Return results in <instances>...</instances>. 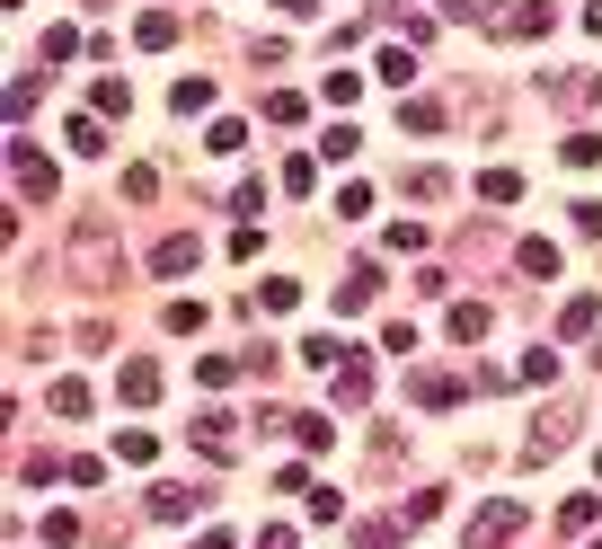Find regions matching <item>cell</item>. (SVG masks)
Here are the masks:
<instances>
[{
    "mask_svg": "<svg viewBox=\"0 0 602 549\" xmlns=\"http://www.w3.org/2000/svg\"><path fill=\"white\" fill-rule=\"evenodd\" d=\"M72 274H81V284H124V248H115V222L107 213H89L81 231H72Z\"/></svg>",
    "mask_w": 602,
    "mask_h": 549,
    "instance_id": "cell-1",
    "label": "cell"
},
{
    "mask_svg": "<svg viewBox=\"0 0 602 549\" xmlns=\"http://www.w3.org/2000/svg\"><path fill=\"white\" fill-rule=\"evenodd\" d=\"M10 178H19V195H27V204H53V186H62V178H53V160L27 143V133H10Z\"/></svg>",
    "mask_w": 602,
    "mask_h": 549,
    "instance_id": "cell-2",
    "label": "cell"
},
{
    "mask_svg": "<svg viewBox=\"0 0 602 549\" xmlns=\"http://www.w3.org/2000/svg\"><path fill=\"white\" fill-rule=\"evenodd\" d=\"M567 435H576V407H541V426L523 435V469L550 461V452H567Z\"/></svg>",
    "mask_w": 602,
    "mask_h": 549,
    "instance_id": "cell-3",
    "label": "cell"
},
{
    "mask_svg": "<svg viewBox=\"0 0 602 549\" xmlns=\"http://www.w3.org/2000/svg\"><path fill=\"white\" fill-rule=\"evenodd\" d=\"M514 532H523V505H514V497H496V505L470 514V549H505Z\"/></svg>",
    "mask_w": 602,
    "mask_h": 549,
    "instance_id": "cell-4",
    "label": "cell"
},
{
    "mask_svg": "<svg viewBox=\"0 0 602 549\" xmlns=\"http://www.w3.org/2000/svg\"><path fill=\"white\" fill-rule=\"evenodd\" d=\"M550 19H558L550 0H514V10H505V19H488V27H496V36H514V45H531V36H550Z\"/></svg>",
    "mask_w": 602,
    "mask_h": 549,
    "instance_id": "cell-5",
    "label": "cell"
},
{
    "mask_svg": "<svg viewBox=\"0 0 602 549\" xmlns=\"http://www.w3.org/2000/svg\"><path fill=\"white\" fill-rule=\"evenodd\" d=\"M62 151L72 160H107V115H72L62 124Z\"/></svg>",
    "mask_w": 602,
    "mask_h": 549,
    "instance_id": "cell-6",
    "label": "cell"
},
{
    "mask_svg": "<svg viewBox=\"0 0 602 549\" xmlns=\"http://www.w3.org/2000/svg\"><path fill=\"white\" fill-rule=\"evenodd\" d=\"M205 514V488H151V523H195Z\"/></svg>",
    "mask_w": 602,
    "mask_h": 549,
    "instance_id": "cell-7",
    "label": "cell"
},
{
    "mask_svg": "<svg viewBox=\"0 0 602 549\" xmlns=\"http://www.w3.org/2000/svg\"><path fill=\"white\" fill-rule=\"evenodd\" d=\"M115 390H124V407H151V399H160V364H151V355H133Z\"/></svg>",
    "mask_w": 602,
    "mask_h": 549,
    "instance_id": "cell-8",
    "label": "cell"
},
{
    "mask_svg": "<svg viewBox=\"0 0 602 549\" xmlns=\"http://www.w3.org/2000/svg\"><path fill=\"white\" fill-rule=\"evenodd\" d=\"M514 274H523V284H550V274H558V248H550V240H523V248H514Z\"/></svg>",
    "mask_w": 602,
    "mask_h": 549,
    "instance_id": "cell-9",
    "label": "cell"
},
{
    "mask_svg": "<svg viewBox=\"0 0 602 549\" xmlns=\"http://www.w3.org/2000/svg\"><path fill=\"white\" fill-rule=\"evenodd\" d=\"M408 399L417 407H460V381L452 373H408Z\"/></svg>",
    "mask_w": 602,
    "mask_h": 549,
    "instance_id": "cell-10",
    "label": "cell"
},
{
    "mask_svg": "<svg viewBox=\"0 0 602 549\" xmlns=\"http://www.w3.org/2000/svg\"><path fill=\"white\" fill-rule=\"evenodd\" d=\"M372 293H381V266H355L346 284H337V310L355 319V310H372Z\"/></svg>",
    "mask_w": 602,
    "mask_h": 549,
    "instance_id": "cell-11",
    "label": "cell"
},
{
    "mask_svg": "<svg viewBox=\"0 0 602 549\" xmlns=\"http://www.w3.org/2000/svg\"><path fill=\"white\" fill-rule=\"evenodd\" d=\"M133 45H143V53H169V45H177V19H169V10H151V19H133Z\"/></svg>",
    "mask_w": 602,
    "mask_h": 549,
    "instance_id": "cell-12",
    "label": "cell"
},
{
    "mask_svg": "<svg viewBox=\"0 0 602 549\" xmlns=\"http://www.w3.org/2000/svg\"><path fill=\"white\" fill-rule=\"evenodd\" d=\"M372 72H381L390 89H408V81H417V53H408V45H381V53H372Z\"/></svg>",
    "mask_w": 602,
    "mask_h": 549,
    "instance_id": "cell-13",
    "label": "cell"
},
{
    "mask_svg": "<svg viewBox=\"0 0 602 549\" xmlns=\"http://www.w3.org/2000/svg\"><path fill=\"white\" fill-rule=\"evenodd\" d=\"M195 257H205V248H195V240L177 231V240H160V248H151V274H186Z\"/></svg>",
    "mask_w": 602,
    "mask_h": 549,
    "instance_id": "cell-14",
    "label": "cell"
},
{
    "mask_svg": "<svg viewBox=\"0 0 602 549\" xmlns=\"http://www.w3.org/2000/svg\"><path fill=\"white\" fill-rule=\"evenodd\" d=\"M239 143H248V124H239V115H213V124H205V151H213V160H231Z\"/></svg>",
    "mask_w": 602,
    "mask_h": 549,
    "instance_id": "cell-15",
    "label": "cell"
},
{
    "mask_svg": "<svg viewBox=\"0 0 602 549\" xmlns=\"http://www.w3.org/2000/svg\"><path fill=\"white\" fill-rule=\"evenodd\" d=\"M169 107H177V115H205V107H213V81H205V72L177 81V89H169Z\"/></svg>",
    "mask_w": 602,
    "mask_h": 549,
    "instance_id": "cell-16",
    "label": "cell"
},
{
    "mask_svg": "<svg viewBox=\"0 0 602 549\" xmlns=\"http://www.w3.org/2000/svg\"><path fill=\"white\" fill-rule=\"evenodd\" d=\"M302 115H310L302 89H266V124H302Z\"/></svg>",
    "mask_w": 602,
    "mask_h": 549,
    "instance_id": "cell-17",
    "label": "cell"
},
{
    "mask_svg": "<svg viewBox=\"0 0 602 549\" xmlns=\"http://www.w3.org/2000/svg\"><path fill=\"white\" fill-rule=\"evenodd\" d=\"M195 443H205V452H222V461H231V452H239V426H231V417H205V426H195Z\"/></svg>",
    "mask_w": 602,
    "mask_h": 549,
    "instance_id": "cell-18",
    "label": "cell"
},
{
    "mask_svg": "<svg viewBox=\"0 0 602 549\" xmlns=\"http://www.w3.org/2000/svg\"><path fill=\"white\" fill-rule=\"evenodd\" d=\"M355 143H364V124H328L319 133V160H355Z\"/></svg>",
    "mask_w": 602,
    "mask_h": 549,
    "instance_id": "cell-19",
    "label": "cell"
},
{
    "mask_svg": "<svg viewBox=\"0 0 602 549\" xmlns=\"http://www.w3.org/2000/svg\"><path fill=\"white\" fill-rule=\"evenodd\" d=\"M302 364H319V373H337V364H346V337H302Z\"/></svg>",
    "mask_w": 602,
    "mask_h": 549,
    "instance_id": "cell-20",
    "label": "cell"
},
{
    "mask_svg": "<svg viewBox=\"0 0 602 549\" xmlns=\"http://www.w3.org/2000/svg\"><path fill=\"white\" fill-rule=\"evenodd\" d=\"M89 407H98L89 381H53V417H89Z\"/></svg>",
    "mask_w": 602,
    "mask_h": 549,
    "instance_id": "cell-21",
    "label": "cell"
},
{
    "mask_svg": "<svg viewBox=\"0 0 602 549\" xmlns=\"http://www.w3.org/2000/svg\"><path fill=\"white\" fill-rule=\"evenodd\" d=\"M293 302H302L293 274H266V284H257V310H293Z\"/></svg>",
    "mask_w": 602,
    "mask_h": 549,
    "instance_id": "cell-22",
    "label": "cell"
},
{
    "mask_svg": "<svg viewBox=\"0 0 602 549\" xmlns=\"http://www.w3.org/2000/svg\"><path fill=\"white\" fill-rule=\"evenodd\" d=\"M452 337H460V346H479V337H488V310H479V302H452Z\"/></svg>",
    "mask_w": 602,
    "mask_h": 549,
    "instance_id": "cell-23",
    "label": "cell"
},
{
    "mask_svg": "<svg viewBox=\"0 0 602 549\" xmlns=\"http://www.w3.org/2000/svg\"><path fill=\"white\" fill-rule=\"evenodd\" d=\"M72 540H81V514L53 505V514H45V549H72Z\"/></svg>",
    "mask_w": 602,
    "mask_h": 549,
    "instance_id": "cell-24",
    "label": "cell"
},
{
    "mask_svg": "<svg viewBox=\"0 0 602 549\" xmlns=\"http://www.w3.org/2000/svg\"><path fill=\"white\" fill-rule=\"evenodd\" d=\"M514 381H558V346H531V355L514 364Z\"/></svg>",
    "mask_w": 602,
    "mask_h": 549,
    "instance_id": "cell-25",
    "label": "cell"
},
{
    "mask_svg": "<svg viewBox=\"0 0 602 549\" xmlns=\"http://www.w3.org/2000/svg\"><path fill=\"white\" fill-rule=\"evenodd\" d=\"M398 124H408V133H443V107H434V98H408V107H398Z\"/></svg>",
    "mask_w": 602,
    "mask_h": 549,
    "instance_id": "cell-26",
    "label": "cell"
},
{
    "mask_svg": "<svg viewBox=\"0 0 602 549\" xmlns=\"http://www.w3.org/2000/svg\"><path fill=\"white\" fill-rule=\"evenodd\" d=\"M124 107H133L124 81H98V89H89V115H124Z\"/></svg>",
    "mask_w": 602,
    "mask_h": 549,
    "instance_id": "cell-27",
    "label": "cell"
},
{
    "mask_svg": "<svg viewBox=\"0 0 602 549\" xmlns=\"http://www.w3.org/2000/svg\"><path fill=\"white\" fill-rule=\"evenodd\" d=\"M479 195H488V204H523V178H514V169H488Z\"/></svg>",
    "mask_w": 602,
    "mask_h": 549,
    "instance_id": "cell-28",
    "label": "cell"
},
{
    "mask_svg": "<svg viewBox=\"0 0 602 549\" xmlns=\"http://www.w3.org/2000/svg\"><path fill=\"white\" fill-rule=\"evenodd\" d=\"M593 328H602V302L576 293V302H567V337H593Z\"/></svg>",
    "mask_w": 602,
    "mask_h": 549,
    "instance_id": "cell-29",
    "label": "cell"
},
{
    "mask_svg": "<svg viewBox=\"0 0 602 549\" xmlns=\"http://www.w3.org/2000/svg\"><path fill=\"white\" fill-rule=\"evenodd\" d=\"M151 452H160V443H151V435H143V426H124V435H115V461H133V469H143V461H151Z\"/></svg>",
    "mask_w": 602,
    "mask_h": 549,
    "instance_id": "cell-30",
    "label": "cell"
},
{
    "mask_svg": "<svg viewBox=\"0 0 602 549\" xmlns=\"http://www.w3.org/2000/svg\"><path fill=\"white\" fill-rule=\"evenodd\" d=\"M319 98H328V107H355V98H364V81H355V72H328V81H319Z\"/></svg>",
    "mask_w": 602,
    "mask_h": 549,
    "instance_id": "cell-31",
    "label": "cell"
},
{
    "mask_svg": "<svg viewBox=\"0 0 602 549\" xmlns=\"http://www.w3.org/2000/svg\"><path fill=\"white\" fill-rule=\"evenodd\" d=\"M239 364H248V355H205V364H195V381H205V390H222Z\"/></svg>",
    "mask_w": 602,
    "mask_h": 549,
    "instance_id": "cell-32",
    "label": "cell"
},
{
    "mask_svg": "<svg viewBox=\"0 0 602 549\" xmlns=\"http://www.w3.org/2000/svg\"><path fill=\"white\" fill-rule=\"evenodd\" d=\"M398 532H408V514H381V523H364V549H398Z\"/></svg>",
    "mask_w": 602,
    "mask_h": 549,
    "instance_id": "cell-33",
    "label": "cell"
},
{
    "mask_svg": "<svg viewBox=\"0 0 602 549\" xmlns=\"http://www.w3.org/2000/svg\"><path fill=\"white\" fill-rule=\"evenodd\" d=\"M328 435H337L328 417H293V443H302V452H328Z\"/></svg>",
    "mask_w": 602,
    "mask_h": 549,
    "instance_id": "cell-34",
    "label": "cell"
},
{
    "mask_svg": "<svg viewBox=\"0 0 602 549\" xmlns=\"http://www.w3.org/2000/svg\"><path fill=\"white\" fill-rule=\"evenodd\" d=\"M558 532H567V540L593 532V497H567V505H558Z\"/></svg>",
    "mask_w": 602,
    "mask_h": 549,
    "instance_id": "cell-35",
    "label": "cell"
},
{
    "mask_svg": "<svg viewBox=\"0 0 602 549\" xmlns=\"http://www.w3.org/2000/svg\"><path fill=\"white\" fill-rule=\"evenodd\" d=\"M151 186H160V169H151V160H133V169H124V195H133V204H151Z\"/></svg>",
    "mask_w": 602,
    "mask_h": 549,
    "instance_id": "cell-36",
    "label": "cell"
},
{
    "mask_svg": "<svg viewBox=\"0 0 602 549\" xmlns=\"http://www.w3.org/2000/svg\"><path fill=\"white\" fill-rule=\"evenodd\" d=\"M602 160V133H567V169H593Z\"/></svg>",
    "mask_w": 602,
    "mask_h": 549,
    "instance_id": "cell-37",
    "label": "cell"
},
{
    "mask_svg": "<svg viewBox=\"0 0 602 549\" xmlns=\"http://www.w3.org/2000/svg\"><path fill=\"white\" fill-rule=\"evenodd\" d=\"M27 115H36V72H27V81H10V124H27Z\"/></svg>",
    "mask_w": 602,
    "mask_h": 549,
    "instance_id": "cell-38",
    "label": "cell"
},
{
    "mask_svg": "<svg viewBox=\"0 0 602 549\" xmlns=\"http://www.w3.org/2000/svg\"><path fill=\"white\" fill-rule=\"evenodd\" d=\"M443 186H452V178H443V160H426V169H417V178H408V195H426V204H434V195H443Z\"/></svg>",
    "mask_w": 602,
    "mask_h": 549,
    "instance_id": "cell-39",
    "label": "cell"
},
{
    "mask_svg": "<svg viewBox=\"0 0 602 549\" xmlns=\"http://www.w3.org/2000/svg\"><path fill=\"white\" fill-rule=\"evenodd\" d=\"M337 399H372V373L364 364H337Z\"/></svg>",
    "mask_w": 602,
    "mask_h": 549,
    "instance_id": "cell-40",
    "label": "cell"
},
{
    "mask_svg": "<svg viewBox=\"0 0 602 549\" xmlns=\"http://www.w3.org/2000/svg\"><path fill=\"white\" fill-rule=\"evenodd\" d=\"M257 549H293V523H266V532H257Z\"/></svg>",
    "mask_w": 602,
    "mask_h": 549,
    "instance_id": "cell-41",
    "label": "cell"
},
{
    "mask_svg": "<svg viewBox=\"0 0 602 549\" xmlns=\"http://www.w3.org/2000/svg\"><path fill=\"white\" fill-rule=\"evenodd\" d=\"M443 19H488V0H443Z\"/></svg>",
    "mask_w": 602,
    "mask_h": 549,
    "instance_id": "cell-42",
    "label": "cell"
},
{
    "mask_svg": "<svg viewBox=\"0 0 602 549\" xmlns=\"http://www.w3.org/2000/svg\"><path fill=\"white\" fill-rule=\"evenodd\" d=\"M275 10H284V19H319V0H275Z\"/></svg>",
    "mask_w": 602,
    "mask_h": 549,
    "instance_id": "cell-43",
    "label": "cell"
},
{
    "mask_svg": "<svg viewBox=\"0 0 602 549\" xmlns=\"http://www.w3.org/2000/svg\"><path fill=\"white\" fill-rule=\"evenodd\" d=\"M195 549H239V540H231V532H205V540H195Z\"/></svg>",
    "mask_w": 602,
    "mask_h": 549,
    "instance_id": "cell-44",
    "label": "cell"
},
{
    "mask_svg": "<svg viewBox=\"0 0 602 549\" xmlns=\"http://www.w3.org/2000/svg\"><path fill=\"white\" fill-rule=\"evenodd\" d=\"M372 10H408V0H372Z\"/></svg>",
    "mask_w": 602,
    "mask_h": 549,
    "instance_id": "cell-45",
    "label": "cell"
},
{
    "mask_svg": "<svg viewBox=\"0 0 602 549\" xmlns=\"http://www.w3.org/2000/svg\"><path fill=\"white\" fill-rule=\"evenodd\" d=\"M81 10H107V0H81Z\"/></svg>",
    "mask_w": 602,
    "mask_h": 549,
    "instance_id": "cell-46",
    "label": "cell"
},
{
    "mask_svg": "<svg viewBox=\"0 0 602 549\" xmlns=\"http://www.w3.org/2000/svg\"><path fill=\"white\" fill-rule=\"evenodd\" d=\"M585 549H602V532H593V540H585Z\"/></svg>",
    "mask_w": 602,
    "mask_h": 549,
    "instance_id": "cell-47",
    "label": "cell"
}]
</instances>
